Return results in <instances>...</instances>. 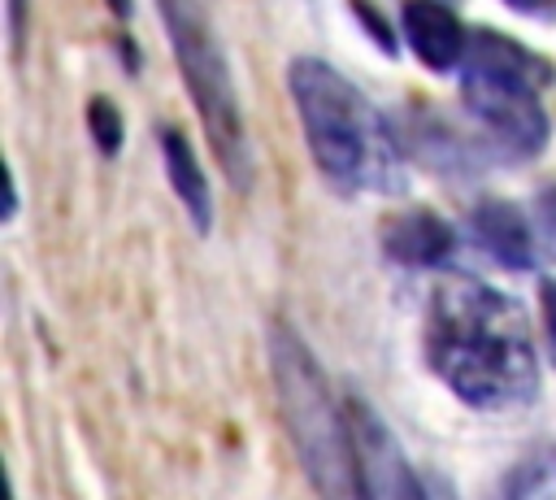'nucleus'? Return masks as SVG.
Listing matches in <instances>:
<instances>
[{
  "label": "nucleus",
  "instance_id": "obj_10",
  "mask_svg": "<svg viewBox=\"0 0 556 500\" xmlns=\"http://www.w3.org/2000/svg\"><path fill=\"white\" fill-rule=\"evenodd\" d=\"M161 157H165V178L174 187V196L182 200L191 226L200 235L213 230V196H208V178H204V165L191 148V139L178 130V126H161Z\"/></svg>",
  "mask_w": 556,
  "mask_h": 500
},
{
  "label": "nucleus",
  "instance_id": "obj_9",
  "mask_svg": "<svg viewBox=\"0 0 556 500\" xmlns=\"http://www.w3.org/2000/svg\"><path fill=\"white\" fill-rule=\"evenodd\" d=\"M469 226H473V239L482 252H491L500 265L508 270H530L534 265V239L521 209L508 204V200H482L473 213H469Z\"/></svg>",
  "mask_w": 556,
  "mask_h": 500
},
{
  "label": "nucleus",
  "instance_id": "obj_18",
  "mask_svg": "<svg viewBox=\"0 0 556 500\" xmlns=\"http://www.w3.org/2000/svg\"><path fill=\"white\" fill-rule=\"evenodd\" d=\"M109 9H113L117 17H130V0H109Z\"/></svg>",
  "mask_w": 556,
  "mask_h": 500
},
{
  "label": "nucleus",
  "instance_id": "obj_7",
  "mask_svg": "<svg viewBox=\"0 0 556 500\" xmlns=\"http://www.w3.org/2000/svg\"><path fill=\"white\" fill-rule=\"evenodd\" d=\"M400 30H404L413 57L426 70H434V74L460 70L465 48H469V30L460 26V17L447 4H439V0H404Z\"/></svg>",
  "mask_w": 556,
  "mask_h": 500
},
{
  "label": "nucleus",
  "instance_id": "obj_5",
  "mask_svg": "<svg viewBox=\"0 0 556 500\" xmlns=\"http://www.w3.org/2000/svg\"><path fill=\"white\" fill-rule=\"evenodd\" d=\"M552 65L508 35L473 30L460 61V100L469 117L513 157H534L547 143V113L539 87Z\"/></svg>",
  "mask_w": 556,
  "mask_h": 500
},
{
  "label": "nucleus",
  "instance_id": "obj_17",
  "mask_svg": "<svg viewBox=\"0 0 556 500\" xmlns=\"http://www.w3.org/2000/svg\"><path fill=\"white\" fill-rule=\"evenodd\" d=\"M508 9H517V13H526V17H547V13H556V0H504Z\"/></svg>",
  "mask_w": 556,
  "mask_h": 500
},
{
  "label": "nucleus",
  "instance_id": "obj_13",
  "mask_svg": "<svg viewBox=\"0 0 556 500\" xmlns=\"http://www.w3.org/2000/svg\"><path fill=\"white\" fill-rule=\"evenodd\" d=\"M539 239L556 257V191H543L539 196Z\"/></svg>",
  "mask_w": 556,
  "mask_h": 500
},
{
  "label": "nucleus",
  "instance_id": "obj_14",
  "mask_svg": "<svg viewBox=\"0 0 556 500\" xmlns=\"http://www.w3.org/2000/svg\"><path fill=\"white\" fill-rule=\"evenodd\" d=\"M352 4H356V13L365 17V26H369V35H374V39H378V43H382L387 52H395V39H391V30H387V22H382V17H378V13H374V9L365 4V0H352Z\"/></svg>",
  "mask_w": 556,
  "mask_h": 500
},
{
  "label": "nucleus",
  "instance_id": "obj_6",
  "mask_svg": "<svg viewBox=\"0 0 556 500\" xmlns=\"http://www.w3.org/2000/svg\"><path fill=\"white\" fill-rule=\"evenodd\" d=\"M343 404H348V422H352V448H356L365 500H430L421 478L413 474L404 448L395 443L391 426L361 396H348Z\"/></svg>",
  "mask_w": 556,
  "mask_h": 500
},
{
  "label": "nucleus",
  "instance_id": "obj_4",
  "mask_svg": "<svg viewBox=\"0 0 556 500\" xmlns=\"http://www.w3.org/2000/svg\"><path fill=\"white\" fill-rule=\"evenodd\" d=\"M156 13L165 22L174 61L182 70L187 96L204 122V135L213 143L217 165L226 170L235 191H252V139H248V122L239 109V87L226 61V48L213 30V17L204 13L200 0H156Z\"/></svg>",
  "mask_w": 556,
  "mask_h": 500
},
{
  "label": "nucleus",
  "instance_id": "obj_12",
  "mask_svg": "<svg viewBox=\"0 0 556 500\" xmlns=\"http://www.w3.org/2000/svg\"><path fill=\"white\" fill-rule=\"evenodd\" d=\"M4 26H9V57L22 61V43H26V0H4Z\"/></svg>",
  "mask_w": 556,
  "mask_h": 500
},
{
  "label": "nucleus",
  "instance_id": "obj_11",
  "mask_svg": "<svg viewBox=\"0 0 556 500\" xmlns=\"http://www.w3.org/2000/svg\"><path fill=\"white\" fill-rule=\"evenodd\" d=\"M87 130H91L96 148H100L104 157H113V152L122 148V113H117V104L104 100V96H96V100L87 104Z\"/></svg>",
  "mask_w": 556,
  "mask_h": 500
},
{
  "label": "nucleus",
  "instance_id": "obj_15",
  "mask_svg": "<svg viewBox=\"0 0 556 500\" xmlns=\"http://www.w3.org/2000/svg\"><path fill=\"white\" fill-rule=\"evenodd\" d=\"M543 322H547V352L556 361V278L543 283Z\"/></svg>",
  "mask_w": 556,
  "mask_h": 500
},
{
  "label": "nucleus",
  "instance_id": "obj_16",
  "mask_svg": "<svg viewBox=\"0 0 556 500\" xmlns=\"http://www.w3.org/2000/svg\"><path fill=\"white\" fill-rule=\"evenodd\" d=\"M513 500H556V496H552V483L543 474H526V483H517Z\"/></svg>",
  "mask_w": 556,
  "mask_h": 500
},
{
  "label": "nucleus",
  "instance_id": "obj_8",
  "mask_svg": "<svg viewBox=\"0 0 556 500\" xmlns=\"http://www.w3.org/2000/svg\"><path fill=\"white\" fill-rule=\"evenodd\" d=\"M452 243H456L452 226L430 209H400L382 222V248L400 265H417V270L443 265L452 257Z\"/></svg>",
  "mask_w": 556,
  "mask_h": 500
},
{
  "label": "nucleus",
  "instance_id": "obj_2",
  "mask_svg": "<svg viewBox=\"0 0 556 500\" xmlns=\"http://www.w3.org/2000/svg\"><path fill=\"white\" fill-rule=\"evenodd\" d=\"M287 83L295 96V113L313 165L339 191H378V196L404 191V157L382 113L365 100L356 83H348L334 65L317 57L291 61Z\"/></svg>",
  "mask_w": 556,
  "mask_h": 500
},
{
  "label": "nucleus",
  "instance_id": "obj_3",
  "mask_svg": "<svg viewBox=\"0 0 556 500\" xmlns=\"http://www.w3.org/2000/svg\"><path fill=\"white\" fill-rule=\"evenodd\" d=\"M269 374L278 417L313 491L321 500H365L348 404L334 400L317 357L287 322H269Z\"/></svg>",
  "mask_w": 556,
  "mask_h": 500
},
{
  "label": "nucleus",
  "instance_id": "obj_1",
  "mask_svg": "<svg viewBox=\"0 0 556 500\" xmlns=\"http://www.w3.org/2000/svg\"><path fill=\"white\" fill-rule=\"evenodd\" d=\"M426 361L469 409H521L539 391V357L513 296L473 274H443L426 300Z\"/></svg>",
  "mask_w": 556,
  "mask_h": 500
}]
</instances>
